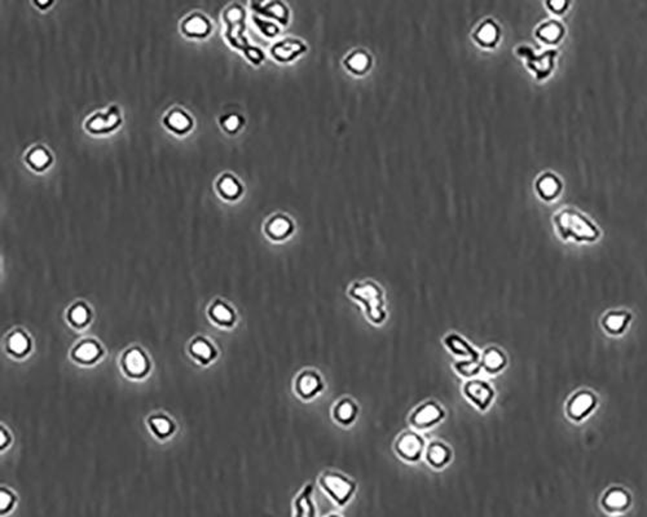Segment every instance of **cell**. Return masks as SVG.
<instances>
[{"instance_id": "obj_20", "label": "cell", "mask_w": 647, "mask_h": 517, "mask_svg": "<svg viewBox=\"0 0 647 517\" xmlns=\"http://www.w3.org/2000/svg\"><path fill=\"white\" fill-rule=\"evenodd\" d=\"M314 485L307 484L302 491L294 499V514L296 516L312 517L316 515L314 499Z\"/></svg>"}, {"instance_id": "obj_34", "label": "cell", "mask_w": 647, "mask_h": 517, "mask_svg": "<svg viewBox=\"0 0 647 517\" xmlns=\"http://www.w3.org/2000/svg\"><path fill=\"white\" fill-rule=\"evenodd\" d=\"M29 163L33 164L35 169L44 167L48 164V154L44 151H33L29 155Z\"/></svg>"}, {"instance_id": "obj_32", "label": "cell", "mask_w": 647, "mask_h": 517, "mask_svg": "<svg viewBox=\"0 0 647 517\" xmlns=\"http://www.w3.org/2000/svg\"><path fill=\"white\" fill-rule=\"evenodd\" d=\"M167 123L170 126V128H174L178 132L185 131L190 126H191V122H190V118L183 113V112H175L170 115V119H167Z\"/></svg>"}, {"instance_id": "obj_3", "label": "cell", "mask_w": 647, "mask_h": 517, "mask_svg": "<svg viewBox=\"0 0 647 517\" xmlns=\"http://www.w3.org/2000/svg\"><path fill=\"white\" fill-rule=\"evenodd\" d=\"M319 486L339 507L346 506L353 499L358 482L338 471H324L319 477Z\"/></svg>"}, {"instance_id": "obj_33", "label": "cell", "mask_w": 647, "mask_h": 517, "mask_svg": "<svg viewBox=\"0 0 647 517\" xmlns=\"http://www.w3.org/2000/svg\"><path fill=\"white\" fill-rule=\"evenodd\" d=\"M88 317H90V312L87 310L85 305H76L74 308H72L70 313H69V319H70V322L76 326H82L85 325L87 321H88Z\"/></svg>"}, {"instance_id": "obj_31", "label": "cell", "mask_w": 647, "mask_h": 517, "mask_svg": "<svg viewBox=\"0 0 647 517\" xmlns=\"http://www.w3.org/2000/svg\"><path fill=\"white\" fill-rule=\"evenodd\" d=\"M151 427H152L153 431L160 436V437H165V436H169L170 432L172 431V423L165 416H157V418H153L151 421Z\"/></svg>"}, {"instance_id": "obj_10", "label": "cell", "mask_w": 647, "mask_h": 517, "mask_svg": "<svg viewBox=\"0 0 647 517\" xmlns=\"http://www.w3.org/2000/svg\"><path fill=\"white\" fill-rule=\"evenodd\" d=\"M444 347L456 357L470 362H480V353L476 350L467 339L456 332H451L443 339Z\"/></svg>"}, {"instance_id": "obj_26", "label": "cell", "mask_w": 647, "mask_h": 517, "mask_svg": "<svg viewBox=\"0 0 647 517\" xmlns=\"http://www.w3.org/2000/svg\"><path fill=\"white\" fill-rule=\"evenodd\" d=\"M29 338L25 334L19 332V331L12 334L10 339H8V349H10V353H13V355L21 356V355L26 353L29 350Z\"/></svg>"}, {"instance_id": "obj_5", "label": "cell", "mask_w": 647, "mask_h": 517, "mask_svg": "<svg viewBox=\"0 0 647 517\" xmlns=\"http://www.w3.org/2000/svg\"><path fill=\"white\" fill-rule=\"evenodd\" d=\"M444 418V407L434 400H428L416 406V409L410 414L408 422L416 431H426L443 422Z\"/></svg>"}, {"instance_id": "obj_11", "label": "cell", "mask_w": 647, "mask_h": 517, "mask_svg": "<svg viewBox=\"0 0 647 517\" xmlns=\"http://www.w3.org/2000/svg\"><path fill=\"white\" fill-rule=\"evenodd\" d=\"M453 452L446 442L434 440L426 445L425 459L434 470H443L452 461Z\"/></svg>"}, {"instance_id": "obj_1", "label": "cell", "mask_w": 647, "mask_h": 517, "mask_svg": "<svg viewBox=\"0 0 647 517\" xmlns=\"http://www.w3.org/2000/svg\"><path fill=\"white\" fill-rule=\"evenodd\" d=\"M553 221L557 233L564 241L591 244L600 237L598 226L575 208H563L557 212Z\"/></svg>"}, {"instance_id": "obj_28", "label": "cell", "mask_w": 647, "mask_h": 517, "mask_svg": "<svg viewBox=\"0 0 647 517\" xmlns=\"http://www.w3.org/2000/svg\"><path fill=\"white\" fill-rule=\"evenodd\" d=\"M453 368L456 370L458 375L470 379V378L478 375L482 371V365H480V362H470V361L460 359L453 365Z\"/></svg>"}, {"instance_id": "obj_37", "label": "cell", "mask_w": 647, "mask_h": 517, "mask_svg": "<svg viewBox=\"0 0 647 517\" xmlns=\"http://www.w3.org/2000/svg\"><path fill=\"white\" fill-rule=\"evenodd\" d=\"M10 497L8 495V494H7V493H6V494H4V491L1 493V508L8 507V505H10Z\"/></svg>"}, {"instance_id": "obj_17", "label": "cell", "mask_w": 647, "mask_h": 517, "mask_svg": "<svg viewBox=\"0 0 647 517\" xmlns=\"http://www.w3.org/2000/svg\"><path fill=\"white\" fill-rule=\"evenodd\" d=\"M305 51H307V46L303 42L298 39L287 38L278 42L276 46L272 47V55L277 61L289 62V61H293L296 57L303 55Z\"/></svg>"}, {"instance_id": "obj_16", "label": "cell", "mask_w": 647, "mask_h": 517, "mask_svg": "<svg viewBox=\"0 0 647 517\" xmlns=\"http://www.w3.org/2000/svg\"><path fill=\"white\" fill-rule=\"evenodd\" d=\"M266 235L272 241H284L294 233V223L286 215H275L271 217L266 224Z\"/></svg>"}, {"instance_id": "obj_21", "label": "cell", "mask_w": 647, "mask_h": 517, "mask_svg": "<svg viewBox=\"0 0 647 517\" xmlns=\"http://www.w3.org/2000/svg\"><path fill=\"white\" fill-rule=\"evenodd\" d=\"M630 314L627 312H610L602 321V326L609 334L619 335L628 328Z\"/></svg>"}, {"instance_id": "obj_29", "label": "cell", "mask_w": 647, "mask_h": 517, "mask_svg": "<svg viewBox=\"0 0 647 517\" xmlns=\"http://www.w3.org/2000/svg\"><path fill=\"white\" fill-rule=\"evenodd\" d=\"M211 317L221 325H229L232 323V321L235 320V314L232 310H229L226 304H221V303L215 304L211 308Z\"/></svg>"}, {"instance_id": "obj_2", "label": "cell", "mask_w": 647, "mask_h": 517, "mask_svg": "<svg viewBox=\"0 0 647 517\" xmlns=\"http://www.w3.org/2000/svg\"><path fill=\"white\" fill-rule=\"evenodd\" d=\"M347 294L353 300L362 304L365 317L373 325L380 326L387 320L385 291L378 283L373 280L353 282Z\"/></svg>"}, {"instance_id": "obj_22", "label": "cell", "mask_w": 647, "mask_h": 517, "mask_svg": "<svg viewBox=\"0 0 647 517\" xmlns=\"http://www.w3.org/2000/svg\"><path fill=\"white\" fill-rule=\"evenodd\" d=\"M629 494L624 489L621 488H612L610 489L605 497H603V507L609 511H612V512H618V511H623L625 508H628L629 506Z\"/></svg>"}, {"instance_id": "obj_36", "label": "cell", "mask_w": 647, "mask_h": 517, "mask_svg": "<svg viewBox=\"0 0 647 517\" xmlns=\"http://www.w3.org/2000/svg\"><path fill=\"white\" fill-rule=\"evenodd\" d=\"M567 6V0H548V7L552 12L561 13Z\"/></svg>"}, {"instance_id": "obj_38", "label": "cell", "mask_w": 647, "mask_h": 517, "mask_svg": "<svg viewBox=\"0 0 647 517\" xmlns=\"http://www.w3.org/2000/svg\"><path fill=\"white\" fill-rule=\"evenodd\" d=\"M51 3H52V0H35V4L39 6L40 8H47L51 6Z\"/></svg>"}, {"instance_id": "obj_12", "label": "cell", "mask_w": 647, "mask_h": 517, "mask_svg": "<svg viewBox=\"0 0 647 517\" xmlns=\"http://www.w3.org/2000/svg\"><path fill=\"white\" fill-rule=\"evenodd\" d=\"M501 38V30L494 19H485L473 33V40L479 47L495 48Z\"/></svg>"}, {"instance_id": "obj_24", "label": "cell", "mask_w": 647, "mask_h": 517, "mask_svg": "<svg viewBox=\"0 0 647 517\" xmlns=\"http://www.w3.org/2000/svg\"><path fill=\"white\" fill-rule=\"evenodd\" d=\"M563 28L558 22H546L540 25L536 30V37L548 46H555L557 43L561 42L563 37Z\"/></svg>"}, {"instance_id": "obj_25", "label": "cell", "mask_w": 647, "mask_h": 517, "mask_svg": "<svg viewBox=\"0 0 647 517\" xmlns=\"http://www.w3.org/2000/svg\"><path fill=\"white\" fill-rule=\"evenodd\" d=\"M99 356L100 348L92 340H85L74 349V357L83 364H92Z\"/></svg>"}, {"instance_id": "obj_9", "label": "cell", "mask_w": 647, "mask_h": 517, "mask_svg": "<svg viewBox=\"0 0 647 517\" xmlns=\"http://www.w3.org/2000/svg\"><path fill=\"white\" fill-rule=\"evenodd\" d=\"M597 398L591 392L581 391L572 396L566 406L567 416L573 422H580L587 418L596 407Z\"/></svg>"}, {"instance_id": "obj_7", "label": "cell", "mask_w": 647, "mask_h": 517, "mask_svg": "<svg viewBox=\"0 0 647 517\" xmlns=\"http://www.w3.org/2000/svg\"><path fill=\"white\" fill-rule=\"evenodd\" d=\"M462 393L467 401L479 412H487L495 400V389L488 382L470 378L462 386Z\"/></svg>"}, {"instance_id": "obj_19", "label": "cell", "mask_w": 647, "mask_h": 517, "mask_svg": "<svg viewBox=\"0 0 647 517\" xmlns=\"http://www.w3.org/2000/svg\"><path fill=\"white\" fill-rule=\"evenodd\" d=\"M126 373L131 376H142L148 371V358L140 349H130L124 357Z\"/></svg>"}, {"instance_id": "obj_6", "label": "cell", "mask_w": 647, "mask_h": 517, "mask_svg": "<svg viewBox=\"0 0 647 517\" xmlns=\"http://www.w3.org/2000/svg\"><path fill=\"white\" fill-rule=\"evenodd\" d=\"M426 449L423 437L416 431H404L400 433L394 442V450L400 459L407 463L419 461Z\"/></svg>"}, {"instance_id": "obj_13", "label": "cell", "mask_w": 647, "mask_h": 517, "mask_svg": "<svg viewBox=\"0 0 647 517\" xmlns=\"http://www.w3.org/2000/svg\"><path fill=\"white\" fill-rule=\"evenodd\" d=\"M332 416L335 423L343 427H350L358 421L359 405L350 397H343L334 404Z\"/></svg>"}, {"instance_id": "obj_4", "label": "cell", "mask_w": 647, "mask_h": 517, "mask_svg": "<svg viewBox=\"0 0 647 517\" xmlns=\"http://www.w3.org/2000/svg\"><path fill=\"white\" fill-rule=\"evenodd\" d=\"M516 55L523 58L524 62L530 71L532 73L537 80H544L552 74L554 64H555V49H548L544 53H535L532 49L527 46H521L516 49Z\"/></svg>"}, {"instance_id": "obj_14", "label": "cell", "mask_w": 647, "mask_h": 517, "mask_svg": "<svg viewBox=\"0 0 647 517\" xmlns=\"http://www.w3.org/2000/svg\"><path fill=\"white\" fill-rule=\"evenodd\" d=\"M482 370L489 375H496L501 373L507 365V357L504 350L496 346H489L480 355Z\"/></svg>"}, {"instance_id": "obj_27", "label": "cell", "mask_w": 647, "mask_h": 517, "mask_svg": "<svg viewBox=\"0 0 647 517\" xmlns=\"http://www.w3.org/2000/svg\"><path fill=\"white\" fill-rule=\"evenodd\" d=\"M263 12H266L268 16L278 19L283 25H286V24H287L289 10L286 8L285 4H284L283 1H280V0H274V1H271V3L267 6L266 10L263 8Z\"/></svg>"}, {"instance_id": "obj_18", "label": "cell", "mask_w": 647, "mask_h": 517, "mask_svg": "<svg viewBox=\"0 0 647 517\" xmlns=\"http://www.w3.org/2000/svg\"><path fill=\"white\" fill-rule=\"evenodd\" d=\"M373 60L371 56L364 49H353L343 60V66L348 73L355 76H365L371 70Z\"/></svg>"}, {"instance_id": "obj_23", "label": "cell", "mask_w": 647, "mask_h": 517, "mask_svg": "<svg viewBox=\"0 0 647 517\" xmlns=\"http://www.w3.org/2000/svg\"><path fill=\"white\" fill-rule=\"evenodd\" d=\"M183 30L191 37H203L209 33L210 22L203 15L194 13L183 21Z\"/></svg>"}, {"instance_id": "obj_15", "label": "cell", "mask_w": 647, "mask_h": 517, "mask_svg": "<svg viewBox=\"0 0 647 517\" xmlns=\"http://www.w3.org/2000/svg\"><path fill=\"white\" fill-rule=\"evenodd\" d=\"M535 190L543 201L551 202L561 194V179L553 172H544L543 175H540L539 179L536 180Z\"/></svg>"}, {"instance_id": "obj_8", "label": "cell", "mask_w": 647, "mask_h": 517, "mask_svg": "<svg viewBox=\"0 0 647 517\" xmlns=\"http://www.w3.org/2000/svg\"><path fill=\"white\" fill-rule=\"evenodd\" d=\"M325 389L323 376L314 368H305L301 371L294 380V391L296 396L303 401H311Z\"/></svg>"}, {"instance_id": "obj_30", "label": "cell", "mask_w": 647, "mask_h": 517, "mask_svg": "<svg viewBox=\"0 0 647 517\" xmlns=\"http://www.w3.org/2000/svg\"><path fill=\"white\" fill-rule=\"evenodd\" d=\"M192 353L199 358L200 361H210L214 356V348L210 346L206 340H196L192 344Z\"/></svg>"}, {"instance_id": "obj_35", "label": "cell", "mask_w": 647, "mask_h": 517, "mask_svg": "<svg viewBox=\"0 0 647 517\" xmlns=\"http://www.w3.org/2000/svg\"><path fill=\"white\" fill-rule=\"evenodd\" d=\"M240 185H238L237 181L233 179L224 180V183L221 184V192L228 196V197H237L240 194Z\"/></svg>"}]
</instances>
